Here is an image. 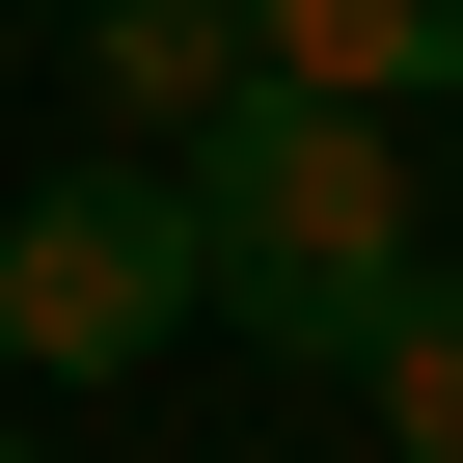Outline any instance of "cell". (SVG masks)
<instances>
[{"mask_svg": "<svg viewBox=\"0 0 463 463\" xmlns=\"http://www.w3.org/2000/svg\"><path fill=\"white\" fill-rule=\"evenodd\" d=\"M164 191H191V300L246 327V354H327V382H354L382 300L436 273V246H409V109H300V82H246Z\"/></svg>", "mask_w": 463, "mask_h": 463, "instance_id": "cell-1", "label": "cell"}, {"mask_svg": "<svg viewBox=\"0 0 463 463\" xmlns=\"http://www.w3.org/2000/svg\"><path fill=\"white\" fill-rule=\"evenodd\" d=\"M164 327H191V191L164 164H55L0 218V354L28 382H137Z\"/></svg>", "mask_w": 463, "mask_h": 463, "instance_id": "cell-2", "label": "cell"}, {"mask_svg": "<svg viewBox=\"0 0 463 463\" xmlns=\"http://www.w3.org/2000/svg\"><path fill=\"white\" fill-rule=\"evenodd\" d=\"M82 82H109V137H218V109H246V0H82Z\"/></svg>", "mask_w": 463, "mask_h": 463, "instance_id": "cell-3", "label": "cell"}, {"mask_svg": "<svg viewBox=\"0 0 463 463\" xmlns=\"http://www.w3.org/2000/svg\"><path fill=\"white\" fill-rule=\"evenodd\" d=\"M246 82H300V109H409V82H463V0H246Z\"/></svg>", "mask_w": 463, "mask_h": 463, "instance_id": "cell-4", "label": "cell"}, {"mask_svg": "<svg viewBox=\"0 0 463 463\" xmlns=\"http://www.w3.org/2000/svg\"><path fill=\"white\" fill-rule=\"evenodd\" d=\"M354 382H382V436H409V463H463V273H409Z\"/></svg>", "mask_w": 463, "mask_h": 463, "instance_id": "cell-5", "label": "cell"}, {"mask_svg": "<svg viewBox=\"0 0 463 463\" xmlns=\"http://www.w3.org/2000/svg\"><path fill=\"white\" fill-rule=\"evenodd\" d=\"M0 463H28V436H0Z\"/></svg>", "mask_w": 463, "mask_h": 463, "instance_id": "cell-6", "label": "cell"}]
</instances>
